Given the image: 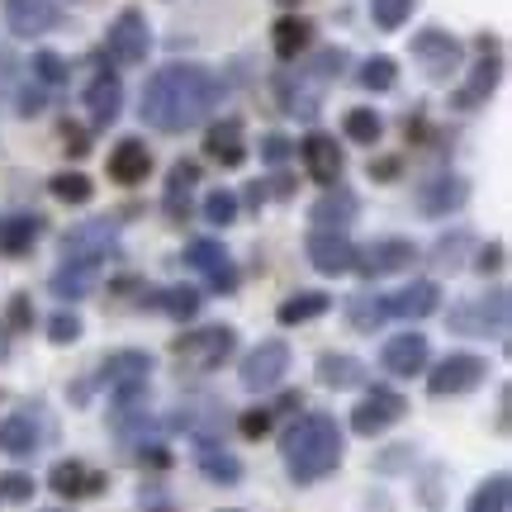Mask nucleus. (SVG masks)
Returning <instances> with one entry per match:
<instances>
[{"mask_svg": "<svg viewBox=\"0 0 512 512\" xmlns=\"http://www.w3.org/2000/svg\"><path fill=\"white\" fill-rule=\"evenodd\" d=\"M219 100V76L200 67V62H166L162 72H152V81L143 86V124H152L157 133H185L209 119Z\"/></svg>", "mask_w": 512, "mask_h": 512, "instance_id": "obj_1", "label": "nucleus"}, {"mask_svg": "<svg viewBox=\"0 0 512 512\" xmlns=\"http://www.w3.org/2000/svg\"><path fill=\"white\" fill-rule=\"evenodd\" d=\"M280 456H285V465H290V475L299 484H313V479L332 475L342 465V427L328 413H309L285 432Z\"/></svg>", "mask_w": 512, "mask_h": 512, "instance_id": "obj_2", "label": "nucleus"}, {"mask_svg": "<svg viewBox=\"0 0 512 512\" xmlns=\"http://www.w3.org/2000/svg\"><path fill=\"white\" fill-rule=\"evenodd\" d=\"M238 347V332L233 328H200V332H185L176 342V356L185 361V370H214L223 366Z\"/></svg>", "mask_w": 512, "mask_h": 512, "instance_id": "obj_3", "label": "nucleus"}, {"mask_svg": "<svg viewBox=\"0 0 512 512\" xmlns=\"http://www.w3.org/2000/svg\"><path fill=\"white\" fill-rule=\"evenodd\" d=\"M285 370H290V347H285L280 337H266V342H256V347L247 351L242 384H247V389H275V384L285 380Z\"/></svg>", "mask_w": 512, "mask_h": 512, "instance_id": "obj_4", "label": "nucleus"}, {"mask_svg": "<svg viewBox=\"0 0 512 512\" xmlns=\"http://www.w3.org/2000/svg\"><path fill=\"white\" fill-rule=\"evenodd\" d=\"M105 48L119 67H133V62H143L147 48H152V29H147V19L138 10H124V15L110 24V34H105Z\"/></svg>", "mask_w": 512, "mask_h": 512, "instance_id": "obj_5", "label": "nucleus"}, {"mask_svg": "<svg viewBox=\"0 0 512 512\" xmlns=\"http://www.w3.org/2000/svg\"><path fill=\"white\" fill-rule=\"evenodd\" d=\"M484 375H489V361H479V356H470V351H460V356H446L432 375H427V384H432V394H470V389H479L484 384Z\"/></svg>", "mask_w": 512, "mask_h": 512, "instance_id": "obj_6", "label": "nucleus"}, {"mask_svg": "<svg viewBox=\"0 0 512 512\" xmlns=\"http://www.w3.org/2000/svg\"><path fill=\"white\" fill-rule=\"evenodd\" d=\"M403 394H394V389H370L366 403H356V413H351V427L361 432V437H380L384 427H394V422L403 418Z\"/></svg>", "mask_w": 512, "mask_h": 512, "instance_id": "obj_7", "label": "nucleus"}, {"mask_svg": "<svg viewBox=\"0 0 512 512\" xmlns=\"http://www.w3.org/2000/svg\"><path fill=\"white\" fill-rule=\"evenodd\" d=\"M413 57L422 62V72L427 76H451L460 67V43L446 29H422L418 38H413Z\"/></svg>", "mask_w": 512, "mask_h": 512, "instance_id": "obj_8", "label": "nucleus"}, {"mask_svg": "<svg viewBox=\"0 0 512 512\" xmlns=\"http://www.w3.org/2000/svg\"><path fill=\"white\" fill-rule=\"evenodd\" d=\"M418 261V247L408 238H380V242H370L366 252H356V266L375 280V275H394V271H408Z\"/></svg>", "mask_w": 512, "mask_h": 512, "instance_id": "obj_9", "label": "nucleus"}, {"mask_svg": "<svg viewBox=\"0 0 512 512\" xmlns=\"http://www.w3.org/2000/svg\"><path fill=\"white\" fill-rule=\"evenodd\" d=\"M185 266H195V271L209 275V285H214L219 294H233V285H238L233 261L223 256L219 242H209V238H200V242H190V247H185Z\"/></svg>", "mask_w": 512, "mask_h": 512, "instance_id": "obj_10", "label": "nucleus"}, {"mask_svg": "<svg viewBox=\"0 0 512 512\" xmlns=\"http://www.w3.org/2000/svg\"><path fill=\"white\" fill-rule=\"evenodd\" d=\"M5 24L15 38H38L57 24V0H5Z\"/></svg>", "mask_w": 512, "mask_h": 512, "instance_id": "obj_11", "label": "nucleus"}, {"mask_svg": "<svg viewBox=\"0 0 512 512\" xmlns=\"http://www.w3.org/2000/svg\"><path fill=\"white\" fill-rule=\"evenodd\" d=\"M427 337L422 332H399V337H389L380 351V366L389 370V375H418V370H427Z\"/></svg>", "mask_w": 512, "mask_h": 512, "instance_id": "obj_12", "label": "nucleus"}, {"mask_svg": "<svg viewBox=\"0 0 512 512\" xmlns=\"http://www.w3.org/2000/svg\"><path fill=\"white\" fill-rule=\"evenodd\" d=\"M451 328L456 332H479V337H489V332L503 337V328H508V294L494 290V309H489V299H484V304L451 309Z\"/></svg>", "mask_w": 512, "mask_h": 512, "instance_id": "obj_13", "label": "nucleus"}, {"mask_svg": "<svg viewBox=\"0 0 512 512\" xmlns=\"http://www.w3.org/2000/svg\"><path fill=\"white\" fill-rule=\"evenodd\" d=\"M309 261H313V271H323V275H342L356 266V247L347 242V233H328V228H318L309 238Z\"/></svg>", "mask_w": 512, "mask_h": 512, "instance_id": "obj_14", "label": "nucleus"}, {"mask_svg": "<svg viewBox=\"0 0 512 512\" xmlns=\"http://www.w3.org/2000/svg\"><path fill=\"white\" fill-rule=\"evenodd\" d=\"M380 304H384V318H427V313H437L441 290L432 280H413V285L394 290L389 299H380Z\"/></svg>", "mask_w": 512, "mask_h": 512, "instance_id": "obj_15", "label": "nucleus"}, {"mask_svg": "<svg viewBox=\"0 0 512 512\" xmlns=\"http://www.w3.org/2000/svg\"><path fill=\"white\" fill-rule=\"evenodd\" d=\"M110 242H114V223L91 219L76 223L72 233L62 238V252H67V261H100V252H110Z\"/></svg>", "mask_w": 512, "mask_h": 512, "instance_id": "obj_16", "label": "nucleus"}, {"mask_svg": "<svg viewBox=\"0 0 512 512\" xmlns=\"http://www.w3.org/2000/svg\"><path fill=\"white\" fill-rule=\"evenodd\" d=\"M299 152H304V166H309L313 181L332 185L337 176H342V147H337V138H328V133H309Z\"/></svg>", "mask_w": 512, "mask_h": 512, "instance_id": "obj_17", "label": "nucleus"}, {"mask_svg": "<svg viewBox=\"0 0 512 512\" xmlns=\"http://www.w3.org/2000/svg\"><path fill=\"white\" fill-rule=\"evenodd\" d=\"M48 484H53L62 498H91V494H100V489H105V475L86 470L81 460H62V465H53Z\"/></svg>", "mask_w": 512, "mask_h": 512, "instance_id": "obj_18", "label": "nucleus"}, {"mask_svg": "<svg viewBox=\"0 0 512 512\" xmlns=\"http://www.w3.org/2000/svg\"><path fill=\"white\" fill-rule=\"evenodd\" d=\"M147 171H152V152H147V143H138V138H124V143L110 152V176L119 185L147 181Z\"/></svg>", "mask_w": 512, "mask_h": 512, "instance_id": "obj_19", "label": "nucleus"}, {"mask_svg": "<svg viewBox=\"0 0 512 512\" xmlns=\"http://www.w3.org/2000/svg\"><path fill=\"white\" fill-rule=\"evenodd\" d=\"M152 375V356L147 351H114L110 361H105V380L114 389H124V394H138V384Z\"/></svg>", "mask_w": 512, "mask_h": 512, "instance_id": "obj_20", "label": "nucleus"}, {"mask_svg": "<svg viewBox=\"0 0 512 512\" xmlns=\"http://www.w3.org/2000/svg\"><path fill=\"white\" fill-rule=\"evenodd\" d=\"M38 446H43V427L29 413H15V418L0 422V451L5 456H34Z\"/></svg>", "mask_w": 512, "mask_h": 512, "instance_id": "obj_21", "label": "nucleus"}, {"mask_svg": "<svg viewBox=\"0 0 512 512\" xmlns=\"http://www.w3.org/2000/svg\"><path fill=\"white\" fill-rule=\"evenodd\" d=\"M418 204L422 214H451L465 204V181L460 176H432V181H422Z\"/></svg>", "mask_w": 512, "mask_h": 512, "instance_id": "obj_22", "label": "nucleus"}, {"mask_svg": "<svg viewBox=\"0 0 512 512\" xmlns=\"http://www.w3.org/2000/svg\"><path fill=\"white\" fill-rule=\"evenodd\" d=\"M86 110H91L95 124H114V119H119V110H124L119 76H95L91 86H86Z\"/></svg>", "mask_w": 512, "mask_h": 512, "instance_id": "obj_23", "label": "nucleus"}, {"mask_svg": "<svg viewBox=\"0 0 512 512\" xmlns=\"http://www.w3.org/2000/svg\"><path fill=\"white\" fill-rule=\"evenodd\" d=\"M38 233H43V223L34 214H0V252L5 256H24Z\"/></svg>", "mask_w": 512, "mask_h": 512, "instance_id": "obj_24", "label": "nucleus"}, {"mask_svg": "<svg viewBox=\"0 0 512 512\" xmlns=\"http://www.w3.org/2000/svg\"><path fill=\"white\" fill-rule=\"evenodd\" d=\"M95 280H100V261H67V266L53 275V294L81 299V294L95 290Z\"/></svg>", "mask_w": 512, "mask_h": 512, "instance_id": "obj_25", "label": "nucleus"}, {"mask_svg": "<svg viewBox=\"0 0 512 512\" xmlns=\"http://www.w3.org/2000/svg\"><path fill=\"white\" fill-rule=\"evenodd\" d=\"M351 219H356V195H351V190L323 195V200L313 204V223H318V228H328V233H342Z\"/></svg>", "mask_w": 512, "mask_h": 512, "instance_id": "obj_26", "label": "nucleus"}, {"mask_svg": "<svg viewBox=\"0 0 512 512\" xmlns=\"http://www.w3.org/2000/svg\"><path fill=\"white\" fill-rule=\"evenodd\" d=\"M204 152H209V157H219L223 166H238L242 162V124H238V119H223V124L209 128Z\"/></svg>", "mask_w": 512, "mask_h": 512, "instance_id": "obj_27", "label": "nucleus"}, {"mask_svg": "<svg viewBox=\"0 0 512 512\" xmlns=\"http://www.w3.org/2000/svg\"><path fill=\"white\" fill-rule=\"evenodd\" d=\"M318 380L328 384V389H356V384L366 380V366H361L356 356H337V351H328V356L318 361Z\"/></svg>", "mask_w": 512, "mask_h": 512, "instance_id": "obj_28", "label": "nucleus"}, {"mask_svg": "<svg viewBox=\"0 0 512 512\" xmlns=\"http://www.w3.org/2000/svg\"><path fill=\"white\" fill-rule=\"evenodd\" d=\"M200 470L214 479V484H238L242 479L238 456H228V451H219V446H209L204 437H200Z\"/></svg>", "mask_w": 512, "mask_h": 512, "instance_id": "obj_29", "label": "nucleus"}, {"mask_svg": "<svg viewBox=\"0 0 512 512\" xmlns=\"http://www.w3.org/2000/svg\"><path fill=\"white\" fill-rule=\"evenodd\" d=\"M271 43H275V53L280 57H299L304 48H309V24H304V19H294V15H285L271 29Z\"/></svg>", "mask_w": 512, "mask_h": 512, "instance_id": "obj_30", "label": "nucleus"}, {"mask_svg": "<svg viewBox=\"0 0 512 512\" xmlns=\"http://www.w3.org/2000/svg\"><path fill=\"white\" fill-rule=\"evenodd\" d=\"M318 313H328V294H294V299L280 304V323L294 328V323H309Z\"/></svg>", "mask_w": 512, "mask_h": 512, "instance_id": "obj_31", "label": "nucleus"}, {"mask_svg": "<svg viewBox=\"0 0 512 512\" xmlns=\"http://www.w3.org/2000/svg\"><path fill=\"white\" fill-rule=\"evenodd\" d=\"M494 81H498V62H494V57H484V62H479V72L470 76V86L456 95V105H460V110H475L479 100L494 91Z\"/></svg>", "mask_w": 512, "mask_h": 512, "instance_id": "obj_32", "label": "nucleus"}, {"mask_svg": "<svg viewBox=\"0 0 512 512\" xmlns=\"http://www.w3.org/2000/svg\"><path fill=\"white\" fill-rule=\"evenodd\" d=\"M508 475H494L489 484H479L470 498V512H508Z\"/></svg>", "mask_w": 512, "mask_h": 512, "instance_id": "obj_33", "label": "nucleus"}, {"mask_svg": "<svg viewBox=\"0 0 512 512\" xmlns=\"http://www.w3.org/2000/svg\"><path fill=\"white\" fill-rule=\"evenodd\" d=\"M342 128H347L351 143H375L384 133V119L375 110H347V119H342Z\"/></svg>", "mask_w": 512, "mask_h": 512, "instance_id": "obj_34", "label": "nucleus"}, {"mask_svg": "<svg viewBox=\"0 0 512 512\" xmlns=\"http://www.w3.org/2000/svg\"><path fill=\"white\" fill-rule=\"evenodd\" d=\"M347 318L356 332H370L375 323H384V304L375 299V294H361V299H351L347 304Z\"/></svg>", "mask_w": 512, "mask_h": 512, "instance_id": "obj_35", "label": "nucleus"}, {"mask_svg": "<svg viewBox=\"0 0 512 512\" xmlns=\"http://www.w3.org/2000/svg\"><path fill=\"white\" fill-rule=\"evenodd\" d=\"M394 81H399L394 57H370L366 67H361V86H366V91H389Z\"/></svg>", "mask_w": 512, "mask_h": 512, "instance_id": "obj_36", "label": "nucleus"}, {"mask_svg": "<svg viewBox=\"0 0 512 512\" xmlns=\"http://www.w3.org/2000/svg\"><path fill=\"white\" fill-rule=\"evenodd\" d=\"M48 190H53L57 200H67V204H86V200H91V181H86L81 171H62V176H53V185H48Z\"/></svg>", "mask_w": 512, "mask_h": 512, "instance_id": "obj_37", "label": "nucleus"}, {"mask_svg": "<svg viewBox=\"0 0 512 512\" xmlns=\"http://www.w3.org/2000/svg\"><path fill=\"white\" fill-rule=\"evenodd\" d=\"M408 15H413V0H370V19L380 29H399Z\"/></svg>", "mask_w": 512, "mask_h": 512, "instance_id": "obj_38", "label": "nucleus"}, {"mask_svg": "<svg viewBox=\"0 0 512 512\" xmlns=\"http://www.w3.org/2000/svg\"><path fill=\"white\" fill-rule=\"evenodd\" d=\"M204 219L228 228V223L238 219V195H233V190H214V195L204 200Z\"/></svg>", "mask_w": 512, "mask_h": 512, "instance_id": "obj_39", "label": "nucleus"}, {"mask_svg": "<svg viewBox=\"0 0 512 512\" xmlns=\"http://www.w3.org/2000/svg\"><path fill=\"white\" fill-rule=\"evenodd\" d=\"M34 72L43 76L48 86H62V81H67V62H62L57 53H38L34 57Z\"/></svg>", "mask_w": 512, "mask_h": 512, "instance_id": "obj_40", "label": "nucleus"}, {"mask_svg": "<svg viewBox=\"0 0 512 512\" xmlns=\"http://www.w3.org/2000/svg\"><path fill=\"white\" fill-rule=\"evenodd\" d=\"M162 304H166V313H176V318H190V313L200 309V294H190V290H166Z\"/></svg>", "mask_w": 512, "mask_h": 512, "instance_id": "obj_41", "label": "nucleus"}, {"mask_svg": "<svg viewBox=\"0 0 512 512\" xmlns=\"http://www.w3.org/2000/svg\"><path fill=\"white\" fill-rule=\"evenodd\" d=\"M195 181H200V166H195V162H176V171H171V190H166V200L176 204V195H181V190H190Z\"/></svg>", "mask_w": 512, "mask_h": 512, "instance_id": "obj_42", "label": "nucleus"}, {"mask_svg": "<svg viewBox=\"0 0 512 512\" xmlns=\"http://www.w3.org/2000/svg\"><path fill=\"white\" fill-rule=\"evenodd\" d=\"M48 337H53L57 347H62V342H76V337H81V318H72V313H57L53 323H48Z\"/></svg>", "mask_w": 512, "mask_h": 512, "instance_id": "obj_43", "label": "nucleus"}, {"mask_svg": "<svg viewBox=\"0 0 512 512\" xmlns=\"http://www.w3.org/2000/svg\"><path fill=\"white\" fill-rule=\"evenodd\" d=\"M465 242H470L465 233H456V238H441V242H437V266H441V271H456V266H460V247H465Z\"/></svg>", "mask_w": 512, "mask_h": 512, "instance_id": "obj_44", "label": "nucleus"}, {"mask_svg": "<svg viewBox=\"0 0 512 512\" xmlns=\"http://www.w3.org/2000/svg\"><path fill=\"white\" fill-rule=\"evenodd\" d=\"M29 494H34V479H29V475H5V479H0V498H10V503H24Z\"/></svg>", "mask_w": 512, "mask_h": 512, "instance_id": "obj_45", "label": "nucleus"}, {"mask_svg": "<svg viewBox=\"0 0 512 512\" xmlns=\"http://www.w3.org/2000/svg\"><path fill=\"white\" fill-rule=\"evenodd\" d=\"M271 413H242V437H266Z\"/></svg>", "mask_w": 512, "mask_h": 512, "instance_id": "obj_46", "label": "nucleus"}, {"mask_svg": "<svg viewBox=\"0 0 512 512\" xmlns=\"http://www.w3.org/2000/svg\"><path fill=\"white\" fill-rule=\"evenodd\" d=\"M261 152H266L271 162H280V157L290 152V143H285V138H266V147H261Z\"/></svg>", "mask_w": 512, "mask_h": 512, "instance_id": "obj_47", "label": "nucleus"}, {"mask_svg": "<svg viewBox=\"0 0 512 512\" xmlns=\"http://www.w3.org/2000/svg\"><path fill=\"white\" fill-rule=\"evenodd\" d=\"M10 323H29V299H15V304H10Z\"/></svg>", "mask_w": 512, "mask_h": 512, "instance_id": "obj_48", "label": "nucleus"}, {"mask_svg": "<svg viewBox=\"0 0 512 512\" xmlns=\"http://www.w3.org/2000/svg\"><path fill=\"white\" fill-rule=\"evenodd\" d=\"M10 356V342H5V328H0V361Z\"/></svg>", "mask_w": 512, "mask_h": 512, "instance_id": "obj_49", "label": "nucleus"}]
</instances>
